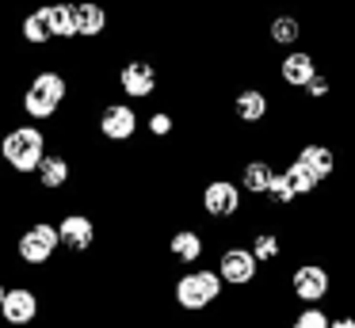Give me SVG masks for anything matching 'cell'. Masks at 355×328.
<instances>
[{"label":"cell","instance_id":"1","mask_svg":"<svg viewBox=\"0 0 355 328\" xmlns=\"http://www.w3.org/2000/svg\"><path fill=\"white\" fill-rule=\"evenodd\" d=\"M65 99H69V76L62 69L42 65V69H35L31 80L19 92V111L27 114V122L42 126V122H54L62 114Z\"/></svg>","mask_w":355,"mask_h":328},{"label":"cell","instance_id":"2","mask_svg":"<svg viewBox=\"0 0 355 328\" xmlns=\"http://www.w3.org/2000/svg\"><path fill=\"white\" fill-rule=\"evenodd\" d=\"M46 149H50V137H46V130L35 126V122H12V126L0 134L4 168H8L12 175H19V180H31L35 168L46 157Z\"/></svg>","mask_w":355,"mask_h":328},{"label":"cell","instance_id":"3","mask_svg":"<svg viewBox=\"0 0 355 328\" xmlns=\"http://www.w3.org/2000/svg\"><path fill=\"white\" fill-rule=\"evenodd\" d=\"M225 294L222 279H218L214 267H187V271L176 275V282H172V302H176L180 313H207L210 305H218Z\"/></svg>","mask_w":355,"mask_h":328},{"label":"cell","instance_id":"4","mask_svg":"<svg viewBox=\"0 0 355 328\" xmlns=\"http://www.w3.org/2000/svg\"><path fill=\"white\" fill-rule=\"evenodd\" d=\"M58 252H62V241H58V225L50 218H35L16 233V259L24 267H50Z\"/></svg>","mask_w":355,"mask_h":328},{"label":"cell","instance_id":"5","mask_svg":"<svg viewBox=\"0 0 355 328\" xmlns=\"http://www.w3.org/2000/svg\"><path fill=\"white\" fill-rule=\"evenodd\" d=\"M245 191L237 187V180L230 175H210L199 191V210L207 214L210 221H237L245 214Z\"/></svg>","mask_w":355,"mask_h":328},{"label":"cell","instance_id":"6","mask_svg":"<svg viewBox=\"0 0 355 328\" xmlns=\"http://www.w3.org/2000/svg\"><path fill=\"white\" fill-rule=\"evenodd\" d=\"M141 130V114L126 99H103V107L96 111V134L107 145H130Z\"/></svg>","mask_w":355,"mask_h":328},{"label":"cell","instance_id":"7","mask_svg":"<svg viewBox=\"0 0 355 328\" xmlns=\"http://www.w3.org/2000/svg\"><path fill=\"white\" fill-rule=\"evenodd\" d=\"M214 271H218V279H222L225 290H248L256 279H260V264L252 259L248 244H241V241L222 244V248H218Z\"/></svg>","mask_w":355,"mask_h":328},{"label":"cell","instance_id":"8","mask_svg":"<svg viewBox=\"0 0 355 328\" xmlns=\"http://www.w3.org/2000/svg\"><path fill=\"white\" fill-rule=\"evenodd\" d=\"M286 282H291V297L302 305H321L332 294V271L321 259H302V264H294Z\"/></svg>","mask_w":355,"mask_h":328},{"label":"cell","instance_id":"9","mask_svg":"<svg viewBox=\"0 0 355 328\" xmlns=\"http://www.w3.org/2000/svg\"><path fill=\"white\" fill-rule=\"evenodd\" d=\"M42 317V294L31 282H12L0 297V325L4 328H31Z\"/></svg>","mask_w":355,"mask_h":328},{"label":"cell","instance_id":"10","mask_svg":"<svg viewBox=\"0 0 355 328\" xmlns=\"http://www.w3.org/2000/svg\"><path fill=\"white\" fill-rule=\"evenodd\" d=\"M161 88V69L149 58H126L119 65V92H123L126 103H141V99H153Z\"/></svg>","mask_w":355,"mask_h":328},{"label":"cell","instance_id":"11","mask_svg":"<svg viewBox=\"0 0 355 328\" xmlns=\"http://www.w3.org/2000/svg\"><path fill=\"white\" fill-rule=\"evenodd\" d=\"M291 160L317 183V187H324V183H332L340 175V149L332 141H302Z\"/></svg>","mask_w":355,"mask_h":328},{"label":"cell","instance_id":"12","mask_svg":"<svg viewBox=\"0 0 355 328\" xmlns=\"http://www.w3.org/2000/svg\"><path fill=\"white\" fill-rule=\"evenodd\" d=\"M58 225V241L69 256H88L96 248V218L85 210H65L62 218L54 221Z\"/></svg>","mask_w":355,"mask_h":328},{"label":"cell","instance_id":"13","mask_svg":"<svg viewBox=\"0 0 355 328\" xmlns=\"http://www.w3.org/2000/svg\"><path fill=\"white\" fill-rule=\"evenodd\" d=\"M317 73H321V61H317V53L309 50V46L286 50L283 58H279V65H275L279 84H283L286 92H298V96H302V88H306V84L313 80Z\"/></svg>","mask_w":355,"mask_h":328},{"label":"cell","instance_id":"14","mask_svg":"<svg viewBox=\"0 0 355 328\" xmlns=\"http://www.w3.org/2000/svg\"><path fill=\"white\" fill-rule=\"evenodd\" d=\"M230 111L241 126H263L271 119V111H275V99H271V92L263 84H245V88L233 92Z\"/></svg>","mask_w":355,"mask_h":328},{"label":"cell","instance_id":"15","mask_svg":"<svg viewBox=\"0 0 355 328\" xmlns=\"http://www.w3.org/2000/svg\"><path fill=\"white\" fill-rule=\"evenodd\" d=\"M306 31H309V23L302 19L298 12H275L268 23H263V38H268V46L279 50V53L298 50V46L306 42Z\"/></svg>","mask_w":355,"mask_h":328},{"label":"cell","instance_id":"16","mask_svg":"<svg viewBox=\"0 0 355 328\" xmlns=\"http://www.w3.org/2000/svg\"><path fill=\"white\" fill-rule=\"evenodd\" d=\"M207 233H202L199 225H180V229H172L168 233V256L176 259L180 267H199L202 264V256H207Z\"/></svg>","mask_w":355,"mask_h":328},{"label":"cell","instance_id":"17","mask_svg":"<svg viewBox=\"0 0 355 328\" xmlns=\"http://www.w3.org/2000/svg\"><path fill=\"white\" fill-rule=\"evenodd\" d=\"M31 180L39 183V191L58 195V191H65V187H69V180H73V160L65 157L62 149H46V157H42V164L35 168Z\"/></svg>","mask_w":355,"mask_h":328},{"label":"cell","instance_id":"18","mask_svg":"<svg viewBox=\"0 0 355 328\" xmlns=\"http://www.w3.org/2000/svg\"><path fill=\"white\" fill-rule=\"evenodd\" d=\"M271 175H275V160L256 153V157H245L241 160V175H237V187L245 191V198H263Z\"/></svg>","mask_w":355,"mask_h":328},{"label":"cell","instance_id":"19","mask_svg":"<svg viewBox=\"0 0 355 328\" xmlns=\"http://www.w3.org/2000/svg\"><path fill=\"white\" fill-rule=\"evenodd\" d=\"M111 27V8L103 0H77V38H103Z\"/></svg>","mask_w":355,"mask_h":328},{"label":"cell","instance_id":"20","mask_svg":"<svg viewBox=\"0 0 355 328\" xmlns=\"http://www.w3.org/2000/svg\"><path fill=\"white\" fill-rule=\"evenodd\" d=\"M46 4V23L54 42H73L77 38V4L73 0H42Z\"/></svg>","mask_w":355,"mask_h":328},{"label":"cell","instance_id":"21","mask_svg":"<svg viewBox=\"0 0 355 328\" xmlns=\"http://www.w3.org/2000/svg\"><path fill=\"white\" fill-rule=\"evenodd\" d=\"M19 42L27 46V50H46L54 38H50V23H46V4H35L31 12L19 15Z\"/></svg>","mask_w":355,"mask_h":328},{"label":"cell","instance_id":"22","mask_svg":"<svg viewBox=\"0 0 355 328\" xmlns=\"http://www.w3.org/2000/svg\"><path fill=\"white\" fill-rule=\"evenodd\" d=\"M248 252H252V259L260 267H271V264L283 259L286 241H283V233H279L275 225L271 229H252V233H248Z\"/></svg>","mask_w":355,"mask_h":328},{"label":"cell","instance_id":"23","mask_svg":"<svg viewBox=\"0 0 355 328\" xmlns=\"http://www.w3.org/2000/svg\"><path fill=\"white\" fill-rule=\"evenodd\" d=\"M279 175H283L286 191H291V195H294V202H306V198H313L317 191H321V187H317V183L309 180L306 172H302L298 164H294V160H286V164L279 168Z\"/></svg>","mask_w":355,"mask_h":328},{"label":"cell","instance_id":"24","mask_svg":"<svg viewBox=\"0 0 355 328\" xmlns=\"http://www.w3.org/2000/svg\"><path fill=\"white\" fill-rule=\"evenodd\" d=\"M146 134L153 137V141H168V137L176 134V114L164 111V107L149 111V114H146Z\"/></svg>","mask_w":355,"mask_h":328},{"label":"cell","instance_id":"25","mask_svg":"<svg viewBox=\"0 0 355 328\" xmlns=\"http://www.w3.org/2000/svg\"><path fill=\"white\" fill-rule=\"evenodd\" d=\"M329 309H321V305H302L298 313L291 317V325L286 328H329Z\"/></svg>","mask_w":355,"mask_h":328},{"label":"cell","instance_id":"26","mask_svg":"<svg viewBox=\"0 0 355 328\" xmlns=\"http://www.w3.org/2000/svg\"><path fill=\"white\" fill-rule=\"evenodd\" d=\"M329 328H355V317H352V313H332Z\"/></svg>","mask_w":355,"mask_h":328},{"label":"cell","instance_id":"27","mask_svg":"<svg viewBox=\"0 0 355 328\" xmlns=\"http://www.w3.org/2000/svg\"><path fill=\"white\" fill-rule=\"evenodd\" d=\"M4 290H8V282H4V275H0V297H4Z\"/></svg>","mask_w":355,"mask_h":328},{"label":"cell","instance_id":"28","mask_svg":"<svg viewBox=\"0 0 355 328\" xmlns=\"http://www.w3.org/2000/svg\"><path fill=\"white\" fill-rule=\"evenodd\" d=\"M352 317H355V297H352Z\"/></svg>","mask_w":355,"mask_h":328},{"label":"cell","instance_id":"29","mask_svg":"<svg viewBox=\"0 0 355 328\" xmlns=\"http://www.w3.org/2000/svg\"><path fill=\"white\" fill-rule=\"evenodd\" d=\"M0 172H4V157H0Z\"/></svg>","mask_w":355,"mask_h":328},{"label":"cell","instance_id":"30","mask_svg":"<svg viewBox=\"0 0 355 328\" xmlns=\"http://www.w3.org/2000/svg\"><path fill=\"white\" fill-rule=\"evenodd\" d=\"M73 4H77V0H73Z\"/></svg>","mask_w":355,"mask_h":328}]
</instances>
